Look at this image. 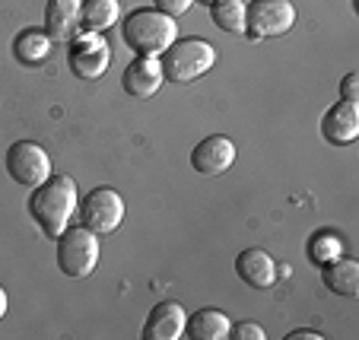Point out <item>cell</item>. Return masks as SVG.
<instances>
[{"label": "cell", "mask_w": 359, "mask_h": 340, "mask_svg": "<svg viewBox=\"0 0 359 340\" xmlns=\"http://www.w3.org/2000/svg\"><path fill=\"white\" fill-rule=\"evenodd\" d=\"M76 207H80V188L70 175H48L29 194V217L48 238H57L67 229Z\"/></svg>", "instance_id": "1"}, {"label": "cell", "mask_w": 359, "mask_h": 340, "mask_svg": "<svg viewBox=\"0 0 359 340\" xmlns=\"http://www.w3.org/2000/svg\"><path fill=\"white\" fill-rule=\"evenodd\" d=\"M121 39L137 57H163L178 39V26L156 7H140L124 16Z\"/></svg>", "instance_id": "2"}, {"label": "cell", "mask_w": 359, "mask_h": 340, "mask_svg": "<svg viewBox=\"0 0 359 340\" xmlns=\"http://www.w3.org/2000/svg\"><path fill=\"white\" fill-rule=\"evenodd\" d=\"M163 64V76L169 83H194L201 80L207 70H213L217 64V48L207 39H175L172 48L159 57Z\"/></svg>", "instance_id": "3"}, {"label": "cell", "mask_w": 359, "mask_h": 340, "mask_svg": "<svg viewBox=\"0 0 359 340\" xmlns=\"http://www.w3.org/2000/svg\"><path fill=\"white\" fill-rule=\"evenodd\" d=\"M55 254H57V267H61L64 277L83 280L99 264V236L89 232L86 226H74V229L67 226L55 238Z\"/></svg>", "instance_id": "4"}, {"label": "cell", "mask_w": 359, "mask_h": 340, "mask_svg": "<svg viewBox=\"0 0 359 340\" xmlns=\"http://www.w3.org/2000/svg\"><path fill=\"white\" fill-rule=\"evenodd\" d=\"M296 26V7L290 0H251L245 4V35L251 41L277 39Z\"/></svg>", "instance_id": "5"}, {"label": "cell", "mask_w": 359, "mask_h": 340, "mask_svg": "<svg viewBox=\"0 0 359 340\" xmlns=\"http://www.w3.org/2000/svg\"><path fill=\"white\" fill-rule=\"evenodd\" d=\"M111 64V45L99 32H76L67 48V67L80 80H99Z\"/></svg>", "instance_id": "6"}, {"label": "cell", "mask_w": 359, "mask_h": 340, "mask_svg": "<svg viewBox=\"0 0 359 340\" xmlns=\"http://www.w3.org/2000/svg\"><path fill=\"white\" fill-rule=\"evenodd\" d=\"M76 213H80V226H86L95 236H109L124 219V200L115 188H93L80 200Z\"/></svg>", "instance_id": "7"}, {"label": "cell", "mask_w": 359, "mask_h": 340, "mask_svg": "<svg viewBox=\"0 0 359 340\" xmlns=\"http://www.w3.org/2000/svg\"><path fill=\"white\" fill-rule=\"evenodd\" d=\"M7 175L22 188H39L51 175V156L41 143L35 140H16L7 150Z\"/></svg>", "instance_id": "8"}, {"label": "cell", "mask_w": 359, "mask_h": 340, "mask_svg": "<svg viewBox=\"0 0 359 340\" xmlns=\"http://www.w3.org/2000/svg\"><path fill=\"white\" fill-rule=\"evenodd\" d=\"M232 163H236V143L223 134L203 137L194 150H191V165H194L197 175L217 178L226 169H232Z\"/></svg>", "instance_id": "9"}, {"label": "cell", "mask_w": 359, "mask_h": 340, "mask_svg": "<svg viewBox=\"0 0 359 340\" xmlns=\"http://www.w3.org/2000/svg\"><path fill=\"white\" fill-rule=\"evenodd\" d=\"M165 83L159 57H134L121 74V89L130 99H153Z\"/></svg>", "instance_id": "10"}, {"label": "cell", "mask_w": 359, "mask_h": 340, "mask_svg": "<svg viewBox=\"0 0 359 340\" xmlns=\"http://www.w3.org/2000/svg\"><path fill=\"white\" fill-rule=\"evenodd\" d=\"M321 137L334 147H346L359 137V105L356 102H334L321 118Z\"/></svg>", "instance_id": "11"}, {"label": "cell", "mask_w": 359, "mask_h": 340, "mask_svg": "<svg viewBox=\"0 0 359 340\" xmlns=\"http://www.w3.org/2000/svg\"><path fill=\"white\" fill-rule=\"evenodd\" d=\"M184 321H188L184 306H178V302H159V306L149 308L140 337L143 340H178L184 334Z\"/></svg>", "instance_id": "12"}, {"label": "cell", "mask_w": 359, "mask_h": 340, "mask_svg": "<svg viewBox=\"0 0 359 340\" xmlns=\"http://www.w3.org/2000/svg\"><path fill=\"white\" fill-rule=\"evenodd\" d=\"M236 273L248 290H267L277 283V264L264 248H245L236 258Z\"/></svg>", "instance_id": "13"}, {"label": "cell", "mask_w": 359, "mask_h": 340, "mask_svg": "<svg viewBox=\"0 0 359 340\" xmlns=\"http://www.w3.org/2000/svg\"><path fill=\"white\" fill-rule=\"evenodd\" d=\"M80 4L83 0H48L45 32L51 41H70L80 32Z\"/></svg>", "instance_id": "14"}, {"label": "cell", "mask_w": 359, "mask_h": 340, "mask_svg": "<svg viewBox=\"0 0 359 340\" xmlns=\"http://www.w3.org/2000/svg\"><path fill=\"white\" fill-rule=\"evenodd\" d=\"M321 280H325V290L334 296H344V299L359 296V264L353 258L340 254V258L321 264Z\"/></svg>", "instance_id": "15"}, {"label": "cell", "mask_w": 359, "mask_h": 340, "mask_svg": "<svg viewBox=\"0 0 359 340\" xmlns=\"http://www.w3.org/2000/svg\"><path fill=\"white\" fill-rule=\"evenodd\" d=\"M232 331V321L219 308H197L184 321V337L191 340H226Z\"/></svg>", "instance_id": "16"}, {"label": "cell", "mask_w": 359, "mask_h": 340, "mask_svg": "<svg viewBox=\"0 0 359 340\" xmlns=\"http://www.w3.org/2000/svg\"><path fill=\"white\" fill-rule=\"evenodd\" d=\"M121 20V4L118 0H83L80 4V29L83 32L105 35Z\"/></svg>", "instance_id": "17"}, {"label": "cell", "mask_w": 359, "mask_h": 340, "mask_svg": "<svg viewBox=\"0 0 359 340\" xmlns=\"http://www.w3.org/2000/svg\"><path fill=\"white\" fill-rule=\"evenodd\" d=\"M51 45H55V41L48 39V32H41V29H22L13 39V55L22 67H39V64L48 61Z\"/></svg>", "instance_id": "18"}, {"label": "cell", "mask_w": 359, "mask_h": 340, "mask_svg": "<svg viewBox=\"0 0 359 340\" xmlns=\"http://www.w3.org/2000/svg\"><path fill=\"white\" fill-rule=\"evenodd\" d=\"M210 20L219 32L245 35V0H217V4H210Z\"/></svg>", "instance_id": "19"}, {"label": "cell", "mask_w": 359, "mask_h": 340, "mask_svg": "<svg viewBox=\"0 0 359 340\" xmlns=\"http://www.w3.org/2000/svg\"><path fill=\"white\" fill-rule=\"evenodd\" d=\"M305 252H309V258H312L315 264H327V261L344 254V238L334 229H315L312 236H309V242H305Z\"/></svg>", "instance_id": "20"}, {"label": "cell", "mask_w": 359, "mask_h": 340, "mask_svg": "<svg viewBox=\"0 0 359 340\" xmlns=\"http://www.w3.org/2000/svg\"><path fill=\"white\" fill-rule=\"evenodd\" d=\"M229 337L232 340H264L267 334H264V327H261L258 321H238V325H232Z\"/></svg>", "instance_id": "21"}, {"label": "cell", "mask_w": 359, "mask_h": 340, "mask_svg": "<svg viewBox=\"0 0 359 340\" xmlns=\"http://www.w3.org/2000/svg\"><path fill=\"white\" fill-rule=\"evenodd\" d=\"M153 4H156L159 13H165V16H172V20H178V16L188 13L194 0H153Z\"/></svg>", "instance_id": "22"}, {"label": "cell", "mask_w": 359, "mask_h": 340, "mask_svg": "<svg viewBox=\"0 0 359 340\" xmlns=\"http://www.w3.org/2000/svg\"><path fill=\"white\" fill-rule=\"evenodd\" d=\"M340 99L359 102V74H346L344 80H340Z\"/></svg>", "instance_id": "23"}, {"label": "cell", "mask_w": 359, "mask_h": 340, "mask_svg": "<svg viewBox=\"0 0 359 340\" xmlns=\"http://www.w3.org/2000/svg\"><path fill=\"white\" fill-rule=\"evenodd\" d=\"M286 340H321L318 331H309V327H299V331H290Z\"/></svg>", "instance_id": "24"}, {"label": "cell", "mask_w": 359, "mask_h": 340, "mask_svg": "<svg viewBox=\"0 0 359 340\" xmlns=\"http://www.w3.org/2000/svg\"><path fill=\"white\" fill-rule=\"evenodd\" d=\"M7 306H10V299H7V290H4V286H0V318H4V315H7Z\"/></svg>", "instance_id": "25"}, {"label": "cell", "mask_w": 359, "mask_h": 340, "mask_svg": "<svg viewBox=\"0 0 359 340\" xmlns=\"http://www.w3.org/2000/svg\"><path fill=\"white\" fill-rule=\"evenodd\" d=\"M194 4H203V7H210V4H217V0H194Z\"/></svg>", "instance_id": "26"}]
</instances>
